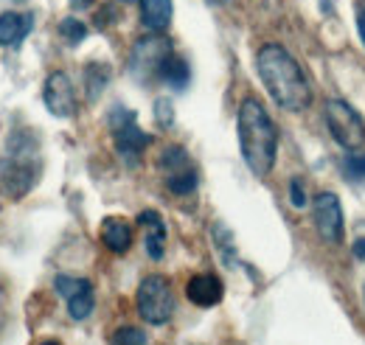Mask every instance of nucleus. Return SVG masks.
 <instances>
[{"label":"nucleus","mask_w":365,"mask_h":345,"mask_svg":"<svg viewBox=\"0 0 365 345\" xmlns=\"http://www.w3.org/2000/svg\"><path fill=\"white\" fill-rule=\"evenodd\" d=\"M256 71L281 110L304 113L312 104V87L307 82V73L284 45H262V51L256 53Z\"/></svg>","instance_id":"obj_1"},{"label":"nucleus","mask_w":365,"mask_h":345,"mask_svg":"<svg viewBox=\"0 0 365 345\" xmlns=\"http://www.w3.org/2000/svg\"><path fill=\"white\" fill-rule=\"evenodd\" d=\"M236 132L239 146L247 169L256 177H267L275 166L278 155V130H275L270 113L256 98H245L236 113Z\"/></svg>","instance_id":"obj_2"},{"label":"nucleus","mask_w":365,"mask_h":345,"mask_svg":"<svg viewBox=\"0 0 365 345\" xmlns=\"http://www.w3.org/2000/svg\"><path fill=\"white\" fill-rule=\"evenodd\" d=\"M37 177V138L34 132H14L0 158V188L6 197L20 200L31 191Z\"/></svg>","instance_id":"obj_3"},{"label":"nucleus","mask_w":365,"mask_h":345,"mask_svg":"<svg viewBox=\"0 0 365 345\" xmlns=\"http://www.w3.org/2000/svg\"><path fill=\"white\" fill-rule=\"evenodd\" d=\"M138 314L152 323V326H163L172 320L175 314V292L166 275H146L138 287L135 295Z\"/></svg>","instance_id":"obj_4"},{"label":"nucleus","mask_w":365,"mask_h":345,"mask_svg":"<svg viewBox=\"0 0 365 345\" xmlns=\"http://www.w3.org/2000/svg\"><path fill=\"white\" fill-rule=\"evenodd\" d=\"M326 124H329V132L334 135V140L343 149L354 152V149L365 146V121L351 104H346L340 98H331L326 104Z\"/></svg>","instance_id":"obj_5"},{"label":"nucleus","mask_w":365,"mask_h":345,"mask_svg":"<svg viewBox=\"0 0 365 345\" xmlns=\"http://www.w3.org/2000/svg\"><path fill=\"white\" fill-rule=\"evenodd\" d=\"M110 127H113V140H115L118 155L127 163H138V158L152 143V138L135 124V113L133 110H124V107H115L110 113Z\"/></svg>","instance_id":"obj_6"},{"label":"nucleus","mask_w":365,"mask_h":345,"mask_svg":"<svg viewBox=\"0 0 365 345\" xmlns=\"http://www.w3.org/2000/svg\"><path fill=\"white\" fill-rule=\"evenodd\" d=\"M312 216H315V227H318L323 242H329V244L343 242V208L334 194L320 191L312 202Z\"/></svg>","instance_id":"obj_7"},{"label":"nucleus","mask_w":365,"mask_h":345,"mask_svg":"<svg viewBox=\"0 0 365 345\" xmlns=\"http://www.w3.org/2000/svg\"><path fill=\"white\" fill-rule=\"evenodd\" d=\"M43 101H46L48 113L56 115V118L76 115V90H73V82H71V76L65 71H53L46 79Z\"/></svg>","instance_id":"obj_8"},{"label":"nucleus","mask_w":365,"mask_h":345,"mask_svg":"<svg viewBox=\"0 0 365 345\" xmlns=\"http://www.w3.org/2000/svg\"><path fill=\"white\" fill-rule=\"evenodd\" d=\"M172 53V48H169V40H163V37H149V40H140L135 43L133 48V73H135L138 79H149L152 73L158 76V71H160V65H163V59Z\"/></svg>","instance_id":"obj_9"},{"label":"nucleus","mask_w":365,"mask_h":345,"mask_svg":"<svg viewBox=\"0 0 365 345\" xmlns=\"http://www.w3.org/2000/svg\"><path fill=\"white\" fill-rule=\"evenodd\" d=\"M185 295H188V301L194 303V306L211 309V306H217V303L222 301L225 287H222V281H220L217 275L200 272V275H194V278L185 284Z\"/></svg>","instance_id":"obj_10"},{"label":"nucleus","mask_w":365,"mask_h":345,"mask_svg":"<svg viewBox=\"0 0 365 345\" xmlns=\"http://www.w3.org/2000/svg\"><path fill=\"white\" fill-rule=\"evenodd\" d=\"M31 29H34L31 11H3L0 14V45L20 48V43L31 34Z\"/></svg>","instance_id":"obj_11"},{"label":"nucleus","mask_w":365,"mask_h":345,"mask_svg":"<svg viewBox=\"0 0 365 345\" xmlns=\"http://www.w3.org/2000/svg\"><path fill=\"white\" fill-rule=\"evenodd\" d=\"M138 225L146 230V253L152 261H160L163 253H166V222L158 211H140L138 214Z\"/></svg>","instance_id":"obj_12"},{"label":"nucleus","mask_w":365,"mask_h":345,"mask_svg":"<svg viewBox=\"0 0 365 345\" xmlns=\"http://www.w3.org/2000/svg\"><path fill=\"white\" fill-rule=\"evenodd\" d=\"M101 242L113 253H127L130 244H133V225L121 216H107L101 222Z\"/></svg>","instance_id":"obj_13"},{"label":"nucleus","mask_w":365,"mask_h":345,"mask_svg":"<svg viewBox=\"0 0 365 345\" xmlns=\"http://www.w3.org/2000/svg\"><path fill=\"white\" fill-rule=\"evenodd\" d=\"M140 20L152 34H160L172 23V0H140Z\"/></svg>","instance_id":"obj_14"},{"label":"nucleus","mask_w":365,"mask_h":345,"mask_svg":"<svg viewBox=\"0 0 365 345\" xmlns=\"http://www.w3.org/2000/svg\"><path fill=\"white\" fill-rule=\"evenodd\" d=\"M158 76L166 82V85L172 87V90H185L188 82H191V68H188V62L178 56V53H169L166 59H163V65H160V71H158Z\"/></svg>","instance_id":"obj_15"},{"label":"nucleus","mask_w":365,"mask_h":345,"mask_svg":"<svg viewBox=\"0 0 365 345\" xmlns=\"http://www.w3.org/2000/svg\"><path fill=\"white\" fill-rule=\"evenodd\" d=\"M93 306H96L93 284L91 281H85V287H82L76 295L68 298V314H71L73 320H85V317H91L93 314Z\"/></svg>","instance_id":"obj_16"},{"label":"nucleus","mask_w":365,"mask_h":345,"mask_svg":"<svg viewBox=\"0 0 365 345\" xmlns=\"http://www.w3.org/2000/svg\"><path fill=\"white\" fill-rule=\"evenodd\" d=\"M166 185H169V191H172V194L185 197V194H191V191L197 188V172L188 166V169H180V172L166 174Z\"/></svg>","instance_id":"obj_17"},{"label":"nucleus","mask_w":365,"mask_h":345,"mask_svg":"<svg viewBox=\"0 0 365 345\" xmlns=\"http://www.w3.org/2000/svg\"><path fill=\"white\" fill-rule=\"evenodd\" d=\"M59 37L68 45H79L88 37V26H85L82 20H76V17H65V20L59 23Z\"/></svg>","instance_id":"obj_18"},{"label":"nucleus","mask_w":365,"mask_h":345,"mask_svg":"<svg viewBox=\"0 0 365 345\" xmlns=\"http://www.w3.org/2000/svg\"><path fill=\"white\" fill-rule=\"evenodd\" d=\"M160 166L166 169V174H172V172H180V169H188L191 163H188V155H185L182 146H169L160 155Z\"/></svg>","instance_id":"obj_19"},{"label":"nucleus","mask_w":365,"mask_h":345,"mask_svg":"<svg viewBox=\"0 0 365 345\" xmlns=\"http://www.w3.org/2000/svg\"><path fill=\"white\" fill-rule=\"evenodd\" d=\"M85 76H88V96H91V101H93V98L104 90V85H107L110 71H107V65H88Z\"/></svg>","instance_id":"obj_20"},{"label":"nucleus","mask_w":365,"mask_h":345,"mask_svg":"<svg viewBox=\"0 0 365 345\" xmlns=\"http://www.w3.org/2000/svg\"><path fill=\"white\" fill-rule=\"evenodd\" d=\"M110 345H146V334L135 326H124L110 337Z\"/></svg>","instance_id":"obj_21"},{"label":"nucleus","mask_w":365,"mask_h":345,"mask_svg":"<svg viewBox=\"0 0 365 345\" xmlns=\"http://www.w3.org/2000/svg\"><path fill=\"white\" fill-rule=\"evenodd\" d=\"M85 281L88 278H71V275H56V281H53V287H56V292L68 301L71 295H76L82 287H85Z\"/></svg>","instance_id":"obj_22"},{"label":"nucleus","mask_w":365,"mask_h":345,"mask_svg":"<svg viewBox=\"0 0 365 345\" xmlns=\"http://www.w3.org/2000/svg\"><path fill=\"white\" fill-rule=\"evenodd\" d=\"M155 118H158L160 127H172V121H175V107H172L169 98H158V101H155Z\"/></svg>","instance_id":"obj_23"},{"label":"nucleus","mask_w":365,"mask_h":345,"mask_svg":"<svg viewBox=\"0 0 365 345\" xmlns=\"http://www.w3.org/2000/svg\"><path fill=\"white\" fill-rule=\"evenodd\" d=\"M343 172L351 180H365V155H349L343 163Z\"/></svg>","instance_id":"obj_24"},{"label":"nucleus","mask_w":365,"mask_h":345,"mask_svg":"<svg viewBox=\"0 0 365 345\" xmlns=\"http://www.w3.org/2000/svg\"><path fill=\"white\" fill-rule=\"evenodd\" d=\"M289 200H292L295 208H304V205H307V194H304V185H301L298 177L289 182Z\"/></svg>","instance_id":"obj_25"},{"label":"nucleus","mask_w":365,"mask_h":345,"mask_svg":"<svg viewBox=\"0 0 365 345\" xmlns=\"http://www.w3.org/2000/svg\"><path fill=\"white\" fill-rule=\"evenodd\" d=\"M357 29H360V37H363L365 43V3L357 6Z\"/></svg>","instance_id":"obj_26"},{"label":"nucleus","mask_w":365,"mask_h":345,"mask_svg":"<svg viewBox=\"0 0 365 345\" xmlns=\"http://www.w3.org/2000/svg\"><path fill=\"white\" fill-rule=\"evenodd\" d=\"M351 250H354V256H357V259L365 261V236H363V239H357V242L351 244Z\"/></svg>","instance_id":"obj_27"},{"label":"nucleus","mask_w":365,"mask_h":345,"mask_svg":"<svg viewBox=\"0 0 365 345\" xmlns=\"http://www.w3.org/2000/svg\"><path fill=\"white\" fill-rule=\"evenodd\" d=\"M71 6H73V9H91L93 0H71Z\"/></svg>","instance_id":"obj_28"},{"label":"nucleus","mask_w":365,"mask_h":345,"mask_svg":"<svg viewBox=\"0 0 365 345\" xmlns=\"http://www.w3.org/2000/svg\"><path fill=\"white\" fill-rule=\"evenodd\" d=\"M208 3H214V6H225L228 0H208Z\"/></svg>","instance_id":"obj_29"},{"label":"nucleus","mask_w":365,"mask_h":345,"mask_svg":"<svg viewBox=\"0 0 365 345\" xmlns=\"http://www.w3.org/2000/svg\"><path fill=\"white\" fill-rule=\"evenodd\" d=\"M40 345H59V343H53V340H48V343H40Z\"/></svg>","instance_id":"obj_30"},{"label":"nucleus","mask_w":365,"mask_h":345,"mask_svg":"<svg viewBox=\"0 0 365 345\" xmlns=\"http://www.w3.org/2000/svg\"><path fill=\"white\" fill-rule=\"evenodd\" d=\"M121 3H130V0H121Z\"/></svg>","instance_id":"obj_31"}]
</instances>
